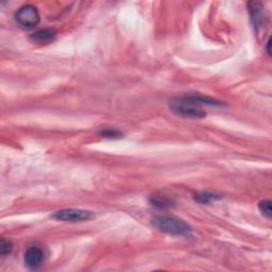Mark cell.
<instances>
[{
  "label": "cell",
  "instance_id": "3957f363",
  "mask_svg": "<svg viewBox=\"0 0 272 272\" xmlns=\"http://www.w3.org/2000/svg\"><path fill=\"white\" fill-rule=\"evenodd\" d=\"M95 215L90 211L85 209H76V208H66L61 209L52 214L51 218L58 221H64V222H81V221H87L93 219Z\"/></svg>",
  "mask_w": 272,
  "mask_h": 272
},
{
  "label": "cell",
  "instance_id": "9c48e42d",
  "mask_svg": "<svg viewBox=\"0 0 272 272\" xmlns=\"http://www.w3.org/2000/svg\"><path fill=\"white\" fill-rule=\"evenodd\" d=\"M151 204L153 206L158 207V208H167L171 206V201L166 199V198L162 197H154L150 200Z\"/></svg>",
  "mask_w": 272,
  "mask_h": 272
},
{
  "label": "cell",
  "instance_id": "30bf717a",
  "mask_svg": "<svg viewBox=\"0 0 272 272\" xmlns=\"http://www.w3.org/2000/svg\"><path fill=\"white\" fill-rule=\"evenodd\" d=\"M258 209L264 216L267 218H271L272 216V208H271V201L269 200H264L260 201L258 204Z\"/></svg>",
  "mask_w": 272,
  "mask_h": 272
},
{
  "label": "cell",
  "instance_id": "277c9868",
  "mask_svg": "<svg viewBox=\"0 0 272 272\" xmlns=\"http://www.w3.org/2000/svg\"><path fill=\"white\" fill-rule=\"evenodd\" d=\"M15 19L21 28L31 29V28L37 26L39 22V13L34 5L26 4L17 11L15 14Z\"/></svg>",
  "mask_w": 272,
  "mask_h": 272
},
{
  "label": "cell",
  "instance_id": "8992f818",
  "mask_svg": "<svg viewBox=\"0 0 272 272\" xmlns=\"http://www.w3.org/2000/svg\"><path fill=\"white\" fill-rule=\"evenodd\" d=\"M44 262V252L39 248L28 249L25 253V264L29 268H37Z\"/></svg>",
  "mask_w": 272,
  "mask_h": 272
},
{
  "label": "cell",
  "instance_id": "ba28073f",
  "mask_svg": "<svg viewBox=\"0 0 272 272\" xmlns=\"http://www.w3.org/2000/svg\"><path fill=\"white\" fill-rule=\"evenodd\" d=\"M220 198H221L220 196L211 194V192H198V194L195 195V200L202 204H208L211 202L219 200Z\"/></svg>",
  "mask_w": 272,
  "mask_h": 272
},
{
  "label": "cell",
  "instance_id": "4fadbf2b",
  "mask_svg": "<svg viewBox=\"0 0 272 272\" xmlns=\"http://www.w3.org/2000/svg\"><path fill=\"white\" fill-rule=\"evenodd\" d=\"M268 45H267V51H268V53H269V55L271 54V50H270V45H271V38H269L268 39Z\"/></svg>",
  "mask_w": 272,
  "mask_h": 272
},
{
  "label": "cell",
  "instance_id": "7a4b0ae2",
  "mask_svg": "<svg viewBox=\"0 0 272 272\" xmlns=\"http://www.w3.org/2000/svg\"><path fill=\"white\" fill-rule=\"evenodd\" d=\"M169 107L174 114L185 118H203L206 113L202 111L199 106L190 104L183 98H178L169 102Z\"/></svg>",
  "mask_w": 272,
  "mask_h": 272
},
{
  "label": "cell",
  "instance_id": "6da1fadb",
  "mask_svg": "<svg viewBox=\"0 0 272 272\" xmlns=\"http://www.w3.org/2000/svg\"><path fill=\"white\" fill-rule=\"evenodd\" d=\"M156 229L175 236H188L191 233V226L184 220L172 216H156L151 220Z\"/></svg>",
  "mask_w": 272,
  "mask_h": 272
},
{
  "label": "cell",
  "instance_id": "7c38bea8",
  "mask_svg": "<svg viewBox=\"0 0 272 272\" xmlns=\"http://www.w3.org/2000/svg\"><path fill=\"white\" fill-rule=\"evenodd\" d=\"M13 246H12V242L10 240L7 239H1V242H0V253L1 255H7L9 254L11 251H12Z\"/></svg>",
  "mask_w": 272,
  "mask_h": 272
},
{
  "label": "cell",
  "instance_id": "52a82bcc",
  "mask_svg": "<svg viewBox=\"0 0 272 272\" xmlns=\"http://www.w3.org/2000/svg\"><path fill=\"white\" fill-rule=\"evenodd\" d=\"M56 35V31L53 29H44L31 34L30 39L34 43L44 44L52 42Z\"/></svg>",
  "mask_w": 272,
  "mask_h": 272
},
{
  "label": "cell",
  "instance_id": "8fae6325",
  "mask_svg": "<svg viewBox=\"0 0 272 272\" xmlns=\"http://www.w3.org/2000/svg\"><path fill=\"white\" fill-rule=\"evenodd\" d=\"M100 135L105 138H119L121 137L122 134L115 129H104L100 132Z\"/></svg>",
  "mask_w": 272,
  "mask_h": 272
},
{
  "label": "cell",
  "instance_id": "5b68a950",
  "mask_svg": "<svg viewBox=\"0 0 272 272\" xmlns=\"http://www.w3.org/2000/svg\"><path fill=\"white\" fill-rule=\"evenodd\" d=\"M264 5L260 2H250L249 3V11H250L251 19L253 21L254 27L258 29L262 28L266 22V14L264 10Z\"/></svg>",
  "mask_w": 272,
  "mask_h": 272
}]
</instances>
